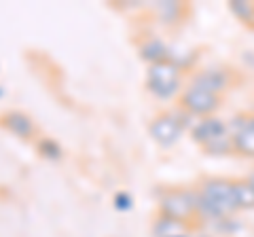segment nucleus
Returning <instances> with one entry per match:
<instances>
[{"instance_id":"15","label":"nucleus","mask_w":254,"mask_h":237,"mask_svg":"<svg viewBox=\"0 0 254 237\" xmlns=\"http://www.w3.org/2000/svg\"><path fill=\"white\" fill-rule=\"evenodd\" d=\"M153 9L163 23H174L180 19L182 4L180 2H157V4H153Z\"/></svg>"},{"instance_id":"16","label":"nucleus","mask_w":254,"mask_h":237,"mask_svg":"<svg viewBox=\"0 0 254 237\" xmlns=\"http://www.w3.org/2000/svg\"><path fill=\"white\" fill-rule=\"evenodd\" d=\"M229 6H231V11H233L235 15H240L242 19H248V21L254 19V9H252L248 2H240V0H233V2L229 4Z\"/></svg>"},{"instance_id":"2","label":"nucleus","mask_w":254,"mask_h":237,"mask_svg":"<svg viewBox=\"0 0 254 237\" xmlns=\"http://www.w3.org/2000/svg\"><path fill=\"white\" fill-rule=\"evenodd\" d=\"M159 214L189 223L197 214V188H165L159 195Z\"/></svg>"},{"instance_id":"20","label":"nucleus","mask_w":254,"mask_h":237,"mask_svg":"<svg viewBox=\"0 0 254 237\" xmlns=\"http://www.w3.org/2000/svg\"><path fill=\"white\" fill-rule=\"evenodd\" d=\"M180 237H189V235H180Z\"/></svg>"},{"instance_id":"19","label":"nucleus","mask_w":254,"mask_h":237,"mask_svg":"<svg viewBox=\"0 0 254 237\" xmlns=\"http://www.w3.org/2000/svg\"><path fill=\"white\" fill-rule=\"evenodd\" d=\"M4 96V89H2V87H0V98H2Z\"/></svg>"},{"instance_id":"14","label":"nucleus","mask_w":254,"mask_h":237,"mask_svg":"<svg viewBox=\"0 0 254 237\" xmlns=\"http://www.w3.org/2000/svg\"><path fill=\"white\" fill-rule=\"evenodd\" d=\"M201 148L208 155H227L229 151H233V136H231V131H227V133H222V136L210 140L208 144H203Z\"/></svg>"},{"instance_id":"10","label":"nucleus","mask_w":254,"mask_h":237,"mask_svg":"<svg viewBox=\"0 0 254 237\" xmlns=\"http://www.w3.org/2000/svg\"><path fill=\"white\" fill-rule=\"evenodd\" d=\"M138 53H140L142 59L148 61V66L157 64V61H163V59H170L168 47H165V43L161 41V38H157V36L144 38V41L138 45Z\"/></svg>"},{"instance_id":"12","label":"nucleus","mask_w":254,"mask_h":237,"mask_svg":"<svg viewBox=\"0 0 254 237\" xmlns=\"http://www.w3.org/2000/svg\"><path fill=\"white\" fill-rule=\"evenodd\" d=\"M36 153L47 161H60L64 157V148L60 146V142L55 138L43 136V138L36 140Z\"/></svg>"},{"instance_id":"4","label":"nucleus","mask_w":254,"mask_h":237,"mask_svg":"<svg viewBox=\"0 0 254 237\" xmlns=\"http://www.w3.org/2000/svg\"><path fill=\"white\" fill-rule=\"evenodd\" d=\"M193 115H189L187 110H170V113L157 115L148 125V133L159 146H172L176 144L178 138L182 136V131L189 127V118Z\"/></svg>"},{"instance_id":"11","label":"nucleus","mask_w":254,"mask_h":237,"mask_svg":"<svg viewBox=\"0 0 254 237\" xmlns=\"http://www.w3.org/2000/svg\"><path fill=\"white\" fill-rule=\"evenodd\" d=\"M153 235L155 237H180V235H189V225L174 220L168 216L159 214L157 220L153 223Z\"/></svg>"},{"instance_id":"7","label":"nucleus","mask_w":254,"mask_h":237,"mask_svg":"<svg viewBox=\"0 0 254 237\" xmlns=\"http://www.w3.org/2000/svg\"><path fill=\"white\" fill-rule=\"evenodd\" d=\"M233 136V151L244 157H254V115L237 118L233 129H229Z\"/></svg>"},{"instance_id":"8","label":"nucleus","mask_w":254,"mask_h":237,"mask_svg":"<svg viewBox=\"0 0 254 237\" xmlns=\"http://www.w3.org/2000/svg\"><path fill=\"white\" fill-rule=\"evenodd\" d=\"M227 131H229V127L220 121V118H216V117H205V118H201V121H197L193 125V129H190V133H193V140L199 146L208 144L210 140L218 138V136H222V133H227Z\"/></svg>"},{"instance_id":"17","label":"nucleus","mask_w":254,"mask_h":237,"mask_svg":"<svg viewBox=\"0 0 254 237\" xmlns=\"http://www.w3.org/2000/svg\"><path fill=\"white\" fill-rule=\"evenodd\" d=\"M131 195H127L125 191H121V193H117L115 195V208L119 210V212H127V210H131Z\"/></svg>"},{"instance_id":"1","label":"nucleus","mask_w":254,"mask_h":237,"mask_svg":"<svg viewBox=\"0 0 254 237\" xmlns=\"http://www.w3.org/2000/svg\"><path fill=\"white\" fill-rule=\"evenodd\" d=\"M237 210L233 182L225 178H208L197 188V214L205 220H220Z\"/></svg>"},{"instance_id":"9","label":"nucleus","mask_w":254,"mask_h":237,"mask_svg":"<svg viewBox=\"0 0 254 237\" xmlns=\"http://www.w3.org/2000/svg\"><path fill=\"white\" fill-rule=\"evenodd\" d=\"M190 85L201 87L205 91H212V93H216V96H220V93L227 89V72L225 70H218V68H205L199 74L193 76Z\"/></svg>"},{"instance_id":"18","label":"nucleus","mask_w":254,"mask_h":237,"mask_svg":"<svg viewBox=\"0 0 254 237\" xmlns=\"http://www.w3.org/2000/svg\"><path fill=\"white\" fill-rule=\"evenodd\" d=\"M248 182H250V184H252V188H254V172H252L250 176H248Z\"/></svg>"},{"instance_id":"5","label":"nucleus","mask_w":254,"mask_h":237,"mask_svg":"<svg viewBox=\"0 0 254 237\" xmlns=\"http://www.w3.org/2000/svg\"><path fill=\"white\" fill-rule=\"evenodd\" d=\"M218 104H220V96L195 85H189L180 93V108L193 117H208L218 108Z\"/></svg>"},{"instance_id":"3","label":"nucleus","mask_w":254,"mask_h":237,"mask_svg":"<svg viewBox=\"0 0 254 237\" xmlns=\"http://www.w3.org/2000/svg\"><path fill=\"white\" fill-rule=\"evenodd\" d=\"M180 87V64L163 59L150 64L146 70V89L159 100H170Z\"/></svg>"},{"instance_id":"13","label":"nucleus","mask_w":254,"mask_h":237,"mask_svg":"<svg viewBox=\"0 0 254 237\" xmlns=\"http://www.w3.org/2000/svg\"><path fill=\"white\" fill-rule=\"evenodd\" d=\"M233 191H235L237 210H252L254 208V188L248 180H237V182H233Z\"/></svg>"},{"instance_id":"6","label":"nucleus","mask_w":254,"mask_h":237,"mask_svg":"<svg viewBox=\"0 0 254 237\" xmlns=\"http://www.w3.org/2000/svg\"><path fill=\"white\" fill-rule=\"evenodd\" d=\"M0 127L21 140H28V142L34 140L38 133L34 118L26 115L23 110H4V113L0 115Z\"/></svg>"}]
</instances>
